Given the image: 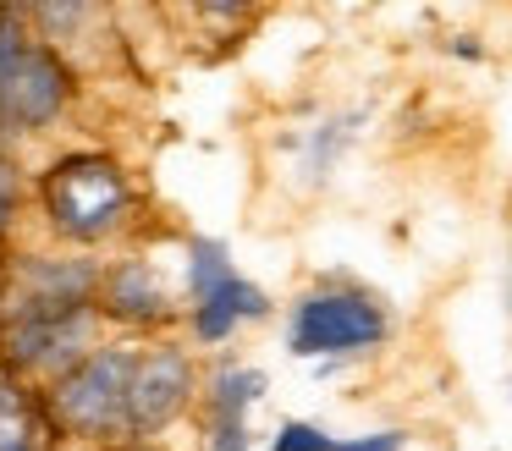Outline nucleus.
I'll list each match as a JSON object with an SVG mask.
<instances>
[{
    "instance_id": "ddd939ff",
    "label": "nucleus",
    "mask_w": 512,
    "mask_h": 451,
    "mask_svg": "<svg viewBox=\"0 0 512 451\" xmlns=\"http://www.w3.org/2000/svg\"><path fill=\"white\" fill-rule=\"evenodd\" d=\"M331 451H402V435L386 429V435H369V440H336Z\"/></svg>"
},
{
    "instance_id": "20e7f679",
    "label": "nucleus",
    "mask_w": 512,
    "mask_h": 451,
    "mask_svg": "<svg viewBox=\"0 0 512 451\" xmlns=\"http://www.w3.org/2000/svg\"><path fill=\"white\" fill-rule=\"evenodd\" d=\"M391 336V314L364 286H314L292 303L287 347L298 358H358Z\"/></svg>"
},
{
    "instance_id": "1a4fd4ad",
    "label": "nucleus",
    "mask_w": 512,
    "mask_h": 451,
    "mask_svg": "<svg viewBox=\"0 0 512 451\" xmlns=\"http://www.w3.org/2000/svg\"><path fill=\"white\" fill-rule=\"evenodd\" d=\"M259 396H265V374L248 363H221L204 385V418H248Z\"/></svg>"
},
{
    "instance_id": "9d476101",
    "label": "nucleus",
    "mask_w": 512,
    "mask_h": 451,
    "mask_svg": "<svg viewBox=\"0 0 512 451\" xmlns=\"http://www.w3.org/2000/svg\"><path fill=\"white\" fill-rule=\"evenodd\" d=\"M23 198H28V182H23V165H17V154L0 143V242L17 231V220H23Z\"/></svg>"
},
{
    "instance_id": "f257e3e1",
    "label": "nucleus",
    "mask_w": 512,
    "mask_h": 451,
    "mask_svg": "<svg viewBox=\"0 0 512 451\" xmlns=\"http://www.w3.org/2000/svg\"><path fill=\"white\" fill-rule=\"evenodd\" d=\"M39 209L56 242L67 248H100L133 220L138 182L116 154L72 149L39 176Z\"/></svg>"
},
{
    "instance_id": "0eeeda50",
    "label": "nucleus",
    "mask_w": 512,
    "mask_h": 451,
    "mask_svg": "<svg viewBox=\"0 0 512 451\" xmlns=\"http://www.w3.org/2000/svg\"><path fill=\"white\" fill-rule=\"evenodd\" d=\"M94 308H100L105 325H127V330H166L177 319V303H171L160 270L144 259V253H127L116 264H100V292H94Z\"/></svg>"
},
{
    "instance_id": "6e6552de",
    "label": "nucleus",
    "mask_w": 512,
    "mask_h": 451,
    "mask_svg": "<svg viewBox=\"0 0 512 451\" xmlns=\"http://www.w3.org/2000/svg\"><path fill=\"white\" fill-rule=\"evenodd\" d=\"M50 446V424L39 391H28L23 380L0 369V451H45Z\"/></svg>"
},
{
    "instance_id": "39448f33",
    "label": "nucleus",
    "mask_w": 512,
    "mask_h": 451,
    "mask_svg": "<svg viewBox=\"0 0 512 451\" xmlns=\"http://www.w3.org/2000/svg\"><path fill=\"white\" fill-rule=\"evenodd\" d=\"M270 314V297L254 281H243L226 253V242L193 237L188 242V325L199 347H221L243 325Z\"/></svg>"
},
{
    "instance_id": "423d86ee",
    "label": "nucleus",
    "mask_w": 512,
    "mask_h": 451,
    "mask_svg": "<svg viewBox=\"0 0 512 451\" xmlns=\"http://www.w3.org/2000/svg\"><path fill=\"white\" fill-rule=\"evenodd\" d=\"M193 396H199V363L177 341H149L138 347L133 385H127V429L133 435H160L166 424L188 418Z\"/></svg>"
},
{
    "instance_id": "f03ea898",
    "label": "nucleus",
    "mask_w": 512,
    "mask_h": 451,
    "mask_svg": "<svg viewBox=\"0 0 512 451\" xmlns=\"http://www.w3.org/2000/svg\"><path fill=\"white\" fill-rule=\"evenodd\" d=\"M78 66L23 22V6H0V143L50 132L78 105Z\"/></svg>"
},
{
    "instance_id": "9b49d317",
    "label": "nucleus",
    "mask_w": 512,
    "mask_h": 451,
    "mask_svg": "<svg viewBox=\"0 0 512 451\" xmlns=\"http://www.w3.org/2000/svg\"><path fill=\"white\" fill-rule=\"evenodd\" d=\"M204 451H254L248 418H204Z\"/></svg>"
},
{
    "instance_id": "7ed1b4c3",
    "label": "nucleus",
    "mask_w": 512,
    "mask_h": 451,
    "mask_svg": "<svg viewBox=\"0 0 512 451\" xmlns=\"http://www.w3.org/2000/svg\"><path fill=\"white\" fill-rule=\"evenodd\" d=\"M138 347L133 341H105L94 347L78 369L50 380L39 391L50 435L61 440H89V446H111V440H133L127 429V385H133Z\"/></svg>"
},
{
    "instance_id": "f8f14e48",
    "label": "nucleus",
    "mask_w": 512,
    "mask_h": 451,
    "mask_svg": "<svg viewBox=\"0 0 512 451\" xmlns=\"http://www.w3.org/2000/svg\"><path fill=\"white\" fill-rule=\"evenodd\" d=\"M336 440L325 435L320 424H298V418H292V424H281L276 429V440H270V451H331Z\"/></svg>"
}]
</instances>
